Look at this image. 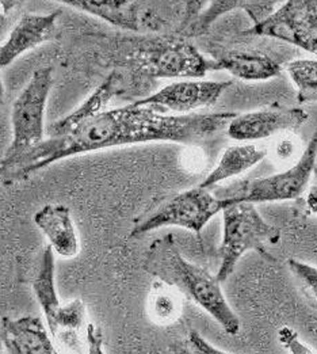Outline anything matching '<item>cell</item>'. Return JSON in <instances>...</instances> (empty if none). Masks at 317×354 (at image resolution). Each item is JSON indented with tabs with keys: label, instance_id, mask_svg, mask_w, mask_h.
<instances>
[{
	"label": "cell",
	"instance_id": "obj_1",
	"mask_svg": "<svg viewBox=\"0 0 317 354\" xmlns=\"http://www.w3.org/2000/svg\"><path fill=\"white\" fill-rule=\"evenodd\" d=\"M238 113L170 114L133 102L102 110L60 136H49L7 166H0V183L14 185L50 165L72 156L145 142L198 144L227 129Z\"/></svg>",
	"mask_w": 317,
	"mask_h": 354
},
{
	"label": "cell",
	"instance_id": "obj_2",
	"mask_svg": "<svg viewBox=\"0 0 317 354\" xmlns=\"http://www.w3.org/2000/svg\"><path fill=\"white\" fill-rule=\"evenodd\" d=\"M144 269L205 310L229 335H238L240 320L228 304L220 281L211 272L186 259L173 234L156 239L145 255Z\"/></svg>",
	"mask_w": 317,
	"mask_h": 354
},
{
	"label": "cell",
	"instance_id": "obj_3",
	"mask_svg": "<svg viewBox=\"0 0 317 354\" xmlns=\"http://www.w3.org/2000/svg\"><path fill=\"white\" fill-rule=\"evenodd\" d=\"M53 248L46 246L33 283L37 301L44 313L49 333L57 349L80 353L84 345L94 353L101 351V337L94 335L95 328L87 323L86 306L80 299L63 304L55 285V255Z\"/></svg>",
	"mask_w": 317,
	"mask_h": 354
},
{
	"label": "cell",
	"instance_id": "obj_4",
	"mask_svg": "<svg viewBox=\"0 0 317 354\" xmlns=\"http://www.w3.org/2000/svg\"><path fill=\"white\" fill-rule=\"evenodd\" d=\"M131 44L133 67L151 79L204 77L209 72L218 71L211 57L183 37H142L132 39Z\"/></svg>",
	"mask_w": 317,
	"mask_h": 354
},
{
	"label": "cell",
	"instance_id": "obj_5",
	"mask_svg": "<svg viewBox=\"0 0 317 354\" xmlns=\"http://www.w3.org/2000/svg\"><path fill=\"white\" fill-rule=\"evenodd\" d=\"M221 213L224 221L218 251L221 262L215 274L220 283L235 272L246 252L255 250L266 255L269 248L281 241L280 228L266 221L252 203H228Z\"/></svg>",
	"mask_w": 317,
	"mask_h": 354
},
{
	"label": "cell",
	"instance_id": "obj_6",
	"mask_svg": "<svg viewBox=\"0 0 317 354\" xmlns=\"http://www.w3.org/2000/svg\"><path fill=\"white\" fill-rule=\"evenodd\" d=\"M317 127L298 160L287 170L263 178L243 179L220 189L214 194L227 203H278L300 197L316 171Z\"/></svg>",
	"mask_w": 317,
	"mask_h": 354
},
{
	"label": "cell",
	"instance_id": "obj_7",
	"mask_svg": "<svg viewBox=\"0 0 317 354\" xmlns=\"http://www.w3.org/2000/svg\"><path fill=\"white\" fill-rule=\"evenodd\" d=\"M53 87V70L38 68L18 95L11 111L12 140L0 166H7L44 140L45 111Z\"/></svg>",
	"mask_w": 317,
	"mask_h": 354
},
{
	"label": "cell",
	"instance_id": "obj_8",
	"mask_svg": "<svg viewBox=\"0 0 317 354\" xmlns=\"http://www.w3.org/2000/svg\"><path fill=\"white\" fill-rule=\"evenodd\" d=\"M228 203L218 198L211 189L195 186L177 193L152 212L139 217L131 231V238H139L164 227H180L197 235Z\"/></svg>",
	"mask_w": 317,
	"mask_h": 354
},
{
	"label": "cell",
	"instance_id": "obj_9",
	"mask_svg": "<svg viewBox=\"0 0 317 354\" xmlns=\"http://www.w3.org/2000/svg\"><path fill=\"white\" fill-rule=\"evenodd\" d=\"M246 35L274 38L317 56V0H286Z\"/></svg>",
	"mask_w": 317,
	"mask_h": 354
},
{
	"label": "cell",
	"instance_id": "obj_10",
	"mask_svg": "<svg viewBox=\"0 0 317 354\" xmlns=\"http://www.w3.org/2000/svg\"><path fill=\"white\" fill-rule=\"evenodd\" d=\"M309 114L301 107L273 106L236 114L227 133L236 142H256L283 132H297L308 122Z\"/></svg>",
	"mask_w": 317,
	"mask_h": 354
},
{
	"label": "cell",
	"instance_id": "obj_11",
	"mask_svg": "<svg viewBox=\"0 0 317 354\" xmlns=\"http://www.w3.org/2000/svg\"><path fill=\"white\" fill-rule=\"evenodd\" d=\"M232 86V82L215 80H182L136 101L140 105L153 107L162 113L191 114L193 111L214 105Z\"/></svg>",
	"mask_w": 317,
	"mask_h": 354
},
{
	"label": "cell",
	"instance_id": "obj_12",
	"mask_svg": "<svg viewBox=\"0 0 317 354\" xmlns=\"http://www.w3.org/2000/svg\"><path fill=\"white\" fill-rule=\"evenodd\" d=\"M70 6L75 10L90 14L129 32L152 30L159 32L164 28L162 18L152 11L142 10L133 0H53Z\"/></svg>",
	"mask_w": 317,
	"mask_h": 354
},
{
	"label": "cell",
	"instance_id": "obj_13",
	"mask_svg": "<svg viewBox=\"0 0 317 354\" xmlns=\"http://www.w3.org/2000/svg\"><path fill=\"white\" fill-rule=\"evenodd\" d=\"M59 11L49 14H25L15 24L7 39L0 45V70L12 64L18 57L49 41L56 30Z\"/></svg>",
	"mask_w": 317,
	"mask_h": 354
},
{
	"label": "cell",
	"instance_id": "obj_14",
	"mask_svg": "<svg viewBox=\"0 0 317 354\" xmlns=\"http://www.w3.org/2000/svg\"><path fill=\"white\" fill-rule=\"evenodd\" d=\"M0 352L53 354L57 353V348L39 317H6L0 320Z\"/></svg>",
	"mask_w": 317,
	"mask_h": 354
},
{
	"label": "cell",
	"instance_id": "obj_15",
	"mask_svg": "<svg viewBox=\"0 0 317 354\" xmlns=\"http://www.w3.org/2000/svg\"><path fill=\"white\" fill-rule=\"evenodd\" d=\"M211 59L215 62L218 71L229 72L232 76L246 82H262L278 76L282 66L270 55L260 50H214Z\"/></svg>",
	"mask_w": 317,
	"mask_h": 354
},
{
	"label": "cell",
	"instance_id": "obj_16",
	"mask_svg": "<svg viewBox=\"0 0 317 354\" xmlns=\"http://www.w3.org/2000/svg\"><path fill=\"white\" fill-rule=\"evenodd\" d=\"M33 220L57 255L73 258L79 254V236L67 205L48 204L35 213Z\"/></svg>",
	"mask_w": 317,
	"mask_h": 354
},
{
	"label": "cell",
	"instance_id": "obj_17",
	"mask_svg": "<svg viewBox=\"0 0 317 354\" xmlns=\"http://www.w3.org/2000/svg\"><path fill=\"white\" fill-rule=\"evenodd\" d=\"M243 1L244 0H186L183 18L174 36L187 39L204 36L217 19L240 8Z\"/></svg>",
	"mask_w": 317,
	"mask_h": 354
},
{
	"label": "cell",
	"instance_id": "obj_18",
	"mask_svg": "<svg viewBox=\"0 0 317 354\" xmlns=\"http://www.w3.org/2000/svg\"><path fill=\"white\" fill-rule=\"evenodd\" d=\"M267 156V149L253 144H236L228 147L217 166L211 170L200 186L215 189L218 183L244 174Z\"/></svg>",
	"mask_w": 317,
	"mask_h": 354
},
{
	"label": "cell",
	"instance_id": "obj_19",
	"mask_svg": "<svg viewBox=\"0 0 317 354\" xmlns=\"http://www.w3.org/2000/svg\"><path fill=\"white\" fill-rule=\"evenodd\" d=\"M122 90V76L118 71H113L105 82L80 105L66 117L57 120L49 127V136H60L83 121L94 117L99 111L105 110L108 101Z\"/></svg>",
	"mask_w": 317,
	"mask_h": 354
},
{
	"label": "cell",
	"instance_id": "obj_20",
	"mask_svg": "<svg viewBox=\"0 0 317 354\" xmlns=\"http://www.w3.org/2000/svg\"><path fill=\"white\" fill-rule=\"evenodd\" d=\"M286 72L297 90L298 104H317V60L296 59L286 64Z\"/></svg>",
	"mask_w": 317,
	"mask_h": 354
},
{
	"label": "cell",
	"instance_id": "obj_21",
	"mask_svg": "<svg viewBox=\"0 0 317 354\" xmlns=\"http://www.w3.org/2000/svg\"><path fill=\"white\" fill-rule=\"evenodd\" d=\"M149 315L156 323L169 324L175 322L180 314V304L174 292L166 288H155L148 301Z\"/></svg>",
	"mask_w": 317,
	"mask_h": 354
},
{
	"label": "cell",
	"instance_id": "obj_22",
	"mask_svg": "<svg viewBox=\"0 0 317 354\" xmlns=\"http://www.w3.org/2000/svg\"><path fill=\"white\" fill-rule=\"evenodd\" d=\"M289 269L302 286L317 300V268L302 261L290 258Z\"/></svg>",
	"mask_w": 317,
	"mask_h": 354
},
{
	"label": "cell",
	"instance_id": "obj_23",
	"mask_svg": "<svg viewBox=\"0 0 317 354\" xmlns=\"http://www.w3.org/2000/svg\"><path fill=\"white\" fill-rule=\"evenodd\" d=\"M278 0H244L242 10L246 12L252 26L263 22L274 14Z\"/></svg>",
	"mask_w": 317,
	"mask_h": 354
},
{
	"label": "cell",
	"instance_id": "obj_24",
	"mask_svg": "<svg viewBox=\"0 0 317 354\" xmlns=\"http://www.w3.org/2000/svg\"><path fill=\"white\" fill-rule=\"evenodd\" d=\"M281 341L285 346H287L289 349H291V352H296V348H300L302 353H311L312 351H309L307 346L301 345L297 342V337H294V333L289 328H282L281 330Z\"/></svg>",
	"mask_w": 317,
	"mask_h": 354
},
{
	"label": "cell",
	"instance_id": "obj_25",
	"mask_svg": "<svg viewBox=\"0 0 317 354\" xmlns=\"http://www.w3.org/2000/svg\"><path fill=\"white\" fill-rule=\"evenodd\" d=\"M190 341L193 344V348L197 349L198 352H205V353H221L218 351H214L209 344L205 342V339L202 337H200L197 333H191Z\"/></svg>",
	"mask_w": 317,
	"mask_h": 354
},
{
	"label": "cell",
	"instance_id": "obj_26",
	"mask_svg": "<svg viewBox=\"0 0 317 354\" xmlns=\"http://www.w3.org/2000/svg\"><path fill=\"white\" fill-rule=\"evenodd\" d=\"M23 0H0V7L6 15L11 14Z\"/></svg>",
	"mask_w": 317,
	"mask_h": 354
},
{
	"label": "cell",
	"instance_id": "obj_27",
	"mask_svg": "<svg viewBox=\"0 0 317 354\" xmlns=\"http://www.w3.org/2000/svg\"><path fill=\"white\" fill-rule=\"evenodd\" d=\"M307 204H308V208L312 212L317 213V186L312 187V190L309 192L308 198H307Z\"/></svg>",
	"mask_w": 317,
	"mask_h": 354
},
{
	"label": "cell",
	"instance_id": "obj_28",
	"mask_svg": "<svg viewBox=\"0 0 317 354\" xmlns=\"http://www.w3.org/2000/svg\"><path fill=\"white\" fill-rule=\"evenodd\" d=\"M6 25H7V15L3 12L1 7H0V35L3 33V30L6 29Z\"/></svg>",
	"mask_w": 317,
	"mask_h": 354
},
{
	"label": "cell",
	"instance_id": "obj_29",
	"mask_svg": "<svg viewBox=\"0 0 317 354\" xmlns=\"http://www.w3.org/2000/svg\"><path fill=\"white\" fill-rule=\"evenodd\" d=\"M3 100H4V86H3V82L0 79V105L3 104Z\"/></svg>",
	"mask_w": 317,
	"mask_h": 354
}]
</instances>
